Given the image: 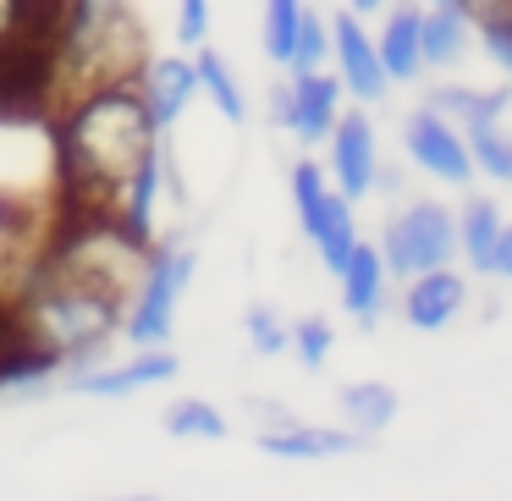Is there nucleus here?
Wrapping results in <instances>:
<instances>
[{
	"label": "nucleus",
	"instance_id": "5",
	"mask_svg": "<svg viewBox=\"0 0 512 501\" xmlns=\"http://www.w3.org/2000/svg\"><path fill=\"white\" fill-rule=\"evenodd\" d=\"M452 254H457V215L435 199H413L402 215H391L386 237H380L386 276H419V270L452 265Z\"/></svg>",
	"mask_w": 512,
	"mask_h": 501
},
{
	"label": "nucleus",
	"instance_id": "20",
	"mask_svg": "<svg viewBox=\"0 0 512 501\" xmlns=\"http://www.w3.org/2000/svg\"><path fill=\"white\" fill-rule=\"evenodd\" d=\"M342 408H347L353 435H380L397 419V391H391L386 380H353V386L342 391Z\"/></svg>",
	"mask_w": 512,
	"mask_h": 501
},
{
	"label": "nucleus",
	"instance_id": "13",
	"mask_svg": "<svg viewBox=\"0 0 512 501\" xmlns=\"http://www.w3.org/2000/svg\"><path fill=\"white\" fill-rule=\"evenodd\" d=\"M468 303V281L452 276L446 265L435 270H419L402 292V314H408L413 331H441L446 320H457V309Z\"/></svg>",
	"mask_w": 512,
	"mask_h": 501
},
{
	"label": "nucleus",
	"instance_id": "4",
	"mask_svg": "<svg viewBox=\"0 0 512 501\" xmlns=\"http://www.w3.org/2000/svg\"><path fill=\"white\" fill-rule=\"evenodd\" d=\"M199 259L188 248H160L155 259L144 265L133 287V303L122 309V336L133 347H166L171 342V325H177V298L188 292V276Z\"/></svg>",
	"mask_w": 512,
	"mask_h": 501
},
{
	"label": "nucleus",
	"instance_id": "17",
	"mask_svg": "<svg viewBox=\"0 0 512 501\" xmlns=\"http://www.w3.org/2000/svg\"><path fill=\"white\" fill-rule=\"evenodd\" d=\"M501 226H507V221H501V210L490 199H468L463 210H457V254H463L479 276H490V259H496Z\"/></svg>",
	"mask_w": 512,
	"mask_h": 501
},
{
	"label": "nucleus",
	"instance_id": "14",
	"mask_svg": "<svg viewBox=\"0 0 512 501\" xmlns=\"http://www.w3.org/2000/svg\"><path fill=\"white\" fill-rule=\"evenodd\" d=\"M424 12L419 6H397V12H386V23H380L375 34V56L380 67H386L391 83H413L424 72Z\"/></svg>",
	"mask_w": 512,
	"mask_h": 501
},
{
	"label": "nucleus",
	"instance_id": "22",
	"mask_svg": "<svg viewBox=\"0 0 512 501\" xmlns=\"http://www.w3.org/2000/svg\"><path fill=\"white\" fill-rule=\"evenodd\" d=\"M193 72H199V94H210L215 111H221L226 122L243 127V122H248V105H243V89H237L232 67L221 61V50H204V45H199V56H193Z\"/></svg>",
	"mask_w": 512,
	"mask_h": 501
},
{
	"label": "nucleus",
	"instance_id": "1",
	"mask_svg": "<svg viewBox=\"0 0 512 501\" xmlns=\"http://www.w3.org/2000/svg\"><path fill=\"white\" fill-rule=\"evenodd\" d=\"M56 138H61V188H67L72 210L111 215V221L133 171L160 149V133L149 122V105L133 78L72 100Z\"/></svg>",
	"mask_w": 512,
	"mask_h": 501
},
{
	"label": "nucleus",
	"instance_id": "25",
	"mask_svg": "<svg viewBox=\"0 0 512 501\" xmlns=\"http://www.w3.org/2000/svg\"><path fill=\"white\" fill-rule=\"evenodd\" d=\"M298 23H303V0H265V56L287 67L292 45H298Z\"/></svg>",
	"mask_w": 512,
	"mask_h": 501
},
{
	"label": "nucleus",
	"instance_id": "19",
	"mask_svg": "<svg viewBox=\"0 0 512 501\" xmlns=\"http://www.w3.org/2000/svg\"><path fill=\"white\" fill-rule=\"evenodd\" d=\"M430 105L446 116L452 127H479V122H507L512 116V89H435Z\"/></svg>",
	"mask_w": 512,
	"mask_h": 501
},
{
	"label": "nucleus",
	"instance_id": "12",
	"mask_svg": "<svg viewBox=\"0 0 512 501\" xmlns=\"http://www.w3.org/2000/svg\"><path fill=\"white\" fill-rule=\"evenodd\" d=\"M177 353L171 347H138L133 364H105V369H83L72 375V386L89 391V397H133V391H149V386H166L177 375Z\"/></svg>",
	"mask_w": 512,
	"mask_h": 501
},
{
	"label": "nucleus",
	"instance_id": "2",
	"mask_svg": "<svg viewBox=\"0 0 512 501\" xmlns=\"http://www.w3.org/2000/svg\"><path fill=\"white\" fill-rule=\"evenodd\" d=\"M144 67V34L127 0H61L56 50H50V94L83 100L105 83H127Z\"/></svg>",
	"mask_w": 512,
	"mask_h": 501
},
{
	"label": "nucleus",
	"instance_id": "33",
	"mask_svg": "<svg viewBox=\"0 0 512 501\" xmlns=\"http://www.w3.org/2000/svg\"><path fill=\"white\" fill-rule=\"evenodd\" d=\"M490 276H507L512 281V226H501V243H496V259H490Z\"/></svg>",
	"mask_w": 512,
	"mask_h": 501
},
{
	"label": "nucleus",
	"instance_id": "15",
	"mask_svg": "<svg viewBox=\"0 0 512 501\" xmlns=\"http://www.w3.org/2000/svg\"><path fill=\"white\" fill-rule=\"evenodd\" d=\"M336 276H342V309L353 314V320L375 325L380 303H386V259H380V248L358 237L353 254L342 259V270H336Z\"/></svg>",
	"mask_w": 512,
	"mask_h": 501
},
{
	"label": "nucleus",
	"instance_id": "34",
	"mask_svg": "<svg viewBox=\"0 0 512 501\" xmlns=\"http://www.w3.org/2000/svg\"><path fill=\"white\" fill-rule=\"evenodd\" d=\"M380 6H391V0H353V12H380Z\"/></svg>",
	"mask_w": 512,
	"mask_h": 501
},
{
	"label": "nucleus",
	"instance_id": "29",
	"mask_svg": "<svg viewBox=\"0 0 512 501\" xmlns=\"http://www.w3.org/2000/svg\"><path fill=\"white\" fill-rule=\"evenodd\" d=\"M243 325H248V342H254L259 353H287V347H292V331L270 309H259V303L243 314Z\"/></svg>",
	"mask_w": 512,
	"mask_h": 501
},
{
	"label": "nucleus",
	"instance_id": "24",
	"mask_svg": "<svg viewBox=\"0 0 512 501\" xmlns=\"http://www.w3.org/2000/svg\"><path fill=\"white\" fill-rule=\"evenodd\" d=\"M166 430L182 435V441H221L226 419H221V408H210V402L182 397V402H171V408H166Z\"/></svg>",
	"mask_w": 512,
	"mask_h": 501
},
{
	"label": "nucleus",
	"instance_id": "26",
	"mask_svg": "<svg viewBox=\"0 0 512 501\" xmlns=\"http://www.w3.org/2000/svg\"><path fill=\"white\" fill-rule=\"evenodd\" d=\"M325 61H331V23H320L314 12H303L298 23V45H292V72H320Z\"/></svg>",
	"mask_w": 512,
	"mask_h": 501
},
{
	"label": "nucleus",
	"instance_id": "18",
	"mask_svg": "<svg viewBox=\"0 0 512 501\" xmlns=\"http://www.w3.org/2000/svg\"><path fill=\"white\" fill-rule=\"evenodd\" d=\"M160 171H166V149H155V155L144 160V166L133 171V182H127L122 204H116V221L127 226V232L144 243L149 232H155V204H160Z\"/></svg>",
	"mask_w": 512,
	"mask_h": 501
},
{
	"label": "nucleus",
	"instance_id": "27",
	"mask_svg": "<svg viewBox=\"0 0 512 501\" xmlns=\"http://www.w3.org/2000/svg\"><path fill=\"white\" fill-rule=\"evenodd\" d=\"M331 342H336V336H331V325H325L320 314H309V320L292 325V347H298V358H303L309 369H325V358H331Z\"/></svg>",
	"mask_w": 512,
	"mask_h": 501
},
{
	"label": "nucleus",
	"instance_id": "6",
	"mask_svg": "<svg viewBox=\"0 0 512 501\" xmlns=\"http://www.w3.org/2000/svg\"><path fill=\"white\" fill-rule=\"evenodd\" d=\"M292 204H298V221L309 232L314 254L325 259V270H342V259L353 254L358 232H353V210L347 199L325 182V171L314 160H298L292 166Z\"/></svg>",
	"mask_w": 512,
	"mask_h": 501
},
{
	"label": "nucleus",
	"instance_id": "35",
	"mask_svg": "<svg viewBox=\"0 0 512 501\" xmlns=\"http://www.w3.org/2000/svg\"><path fill=\"white\" fill-rule=\"evenodd\" d=\"M116 501H160V496H116Z\"/></svg>",
	"mask_w": 512,
	"mask_h": 501
},
{
	"label": "nucleus",
	"instance_id": "23",
	"mask_svg": "<svg viewBox=\"0 0 512 501\" xmlns=\"http://www.w3.org/2000/svg\"><path fill=\"white\" fill-rule=\"evenodd\" d=\"M463 144H468L474 171H485V177H496V182H512V133L501 122L463 127Z\"/></svg>",
	"mask_w": 512,
	"mask_h": 501
},
{
	"label": "nucleus",
	"instance_id": "31",
	"mask_svg": "<svg viewBox=\"0 0 512 501\" xmlns=\"http://www.w3.org/2000/svg\"><path fill=\"white\" fill-rule=\"evenodd\" d=\"M17 342H28L23 309H17V303H0V353H6V347H17Z\"/></svg>",
	"mask_w": 512,
	"mask_h": 501
},
{
	"label": "nucleus",
	"instance_id": "30",
	"mask_svg": "<svg viewBox=\"0 0 512 501\" xmlns=\"http://www.w3.org/2000/svg\"><path fill=\"white\" fill-rule=\"evenodd\" d=\"M204 34H210V0H182L177 6V39L199 50Z\"/></svg>",
	"mask_w": 512,
	"mask_h": 501
},
{
	"label": "nucleus",
	"instance_id": "16",
	"mask_svg": "<svg viewBox=\"0 0 512 501\" xmlns=\"http://www.w3.org/2000/svg\"><path fill=\"white\" fill-rule=\"evenodd\" d=\"M259 452L281 457V463H309V457H342L358 452V435L353 430H325V424H281V430H259Z\"/></svg>",
	"mask_w": 512,
	"mask_h": 501
},
{
	"label": "nucleus",
	"instance_id": "21",
	"mask_svg": "<svg viewBox=\"0 0 512 501\" xmlns=\"http://www.w3.org/2000/svg\"><path fill=\"white\" fill-rule=\"evenodd\" d=\"M468 34H474V23H468L463 12H446V6H430L424 12V67H452V61H463L468 50Z\"/></svg>",
	"mask_w": 512,
	"mask_h": 501
},
{
	"label": "nucleus",
	"instance_id": "11",
	"mask_svg": "<svg viewBox=\"0 0 512 501\" xmlns=\"http://www.w3.org/2000/svg\"><path fill=\"white\" fill-rule=\"evenodd\" d=\"M133 83H138V94H144V105H149V122H155V133L177 127L182 111L199 100V72H193V61H182V56L144 61Z\"/></svg>",
	"mask_w": 512,
	"mask_h": 501
},
{
	"label": "nucleus",
	"instance_id": "7",
	"mask_svg": "<svg viewBox=\"0 0 512 501\" xmlns=\"http://www.w3.org/2000/svg\"><path fill=\"white\" fill-rule=\"evenodd\" d=\"M270 116L303 144H325L342 116V83L331 72H292V83L270 94Z\"/></svg>",
	"mask_w": 512,
	"mask_h": 501
},
{
	"label": "nucleus",
	"instance_id": "10",
	"mask_svg": "<svg viewBox=\"0 0 512 501\" xmlns=\"http://www.w3.org/2000/svg\"><path fill=\"white\" fill-rule=\"evenodd\" d=\"M325 144H331L336 193H342V199H364V193L380 182V155H375V127H369V116L364 111L336 116V127H331Z\"/></svg>",
	"mask_w": 512,
	"mask_h": 501
},
{
	"label": "nucleus",
	"instance_id": "8",
	"mask_svg": "<svg viewBox=\"0 0 512 501\" xmlns=\"http://www.w3.org/2000/svg\"><path fill=\"white\" fill-rule=\"evenodd\" d=\"M402 138H408V160L419 171H430L435 182H446V188H468V182L479 177L474 160H468V144H463V127H452L435 105H424V111L408 116V127H402Z\"/></svg>",
	"mask_w": 512,
	"mask_h": 501
},
{
	"label": "nucleus",
	"instance_id": "9",
	"mask_svg": "<svg viewBox=\"0 0 512 501\" xmlns=\"http://www.w3.org/2000/svg\"><path fill=\"white\" fill-rule=\"evenodd\" d=\"M331 61H336V83H342V94H353V100H386L391 78L386 67H380L375 56V39L364 34V23H358V12H342L331 23Z\"/></svg>",
	"mask_w": 512,
	"mask_h": 501
},
{
	"label": "nucleus",
	"instance_id": "32",
	"mask_svg": "<svg viewBox=\"0 0 512 501\" xmlns=\"http://www.w3.org/2000/svg\"><path fill=\"white\" fill-rule=\"evenodd\" d=\"M248 413H254L259 430H281V424H292V413L281 408V402H248Z\"/></svg>",
	"mask_w": 512,
	"mask_h": 501
},
{
	"label": "nucleus",
	"instance_id": "28",
	"mask_svg": "<svg viewBox=\"0 0 512 501\" xmlns=\"http://www.w3.org/2000/svg\"><path fill=\"white\" fill-rule=\"evenodd\" d=\"M474 28H479V39H485L490 61H496L501 72H512V6H501V12H485Z\"/></svg>",
	"mask_w": 512,
	"mask_h": 501
},
{
	"label": "nucleus",
	"instance_id": "3",
	"mask_svg": "<svg viewBox=\"0 0 512 501\" xmlns=\"http://www.w3.org/2000/svg\"><path fill=\"white\" fill-rule=\"evenodd\" d=\"M23 309V325L39 347L61 358V364H78V358L100 353V342H111L122 331V292L100 287V281L78 276L67 265H45V276L34 281Z\"/></svg>",
	"mask_w": 512,
	"mask_h": 501
}]
</instances>
